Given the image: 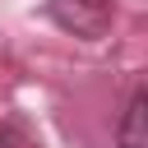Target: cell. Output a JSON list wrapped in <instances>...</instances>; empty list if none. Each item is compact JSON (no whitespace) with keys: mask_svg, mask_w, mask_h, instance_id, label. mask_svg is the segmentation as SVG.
I'll list each match as a JSON object with an SVG mask.
<instances>
[{"mask_svg":"<svg viewBox=\"0 0 148 148\" xmlns=\"http://www.w3.org/2000/svg\"><path fill=\"white\" fill-rule=\"evenodd\" d=\"M143 116H148V97H143V88H134V92H130V102H125L120 130H116V143H120V148H148Z\"/></svg>","mask_w":148,"mask_h":148,"instance_id":"cell-2","label":"cell"},{"mask_svg":"<svg viewBox=\"0 0 148 148\" xmlns=\"http://www.w3.org/2000/svg\"><path fill=\"white\" fill-rule=\"evenodd\" d=\"M46 18L83 42H97L106 37L111 18H116V5L111 0H46Z\"/></svg>","mask_w":148,"mask_h":148,"instance_id":"cell-1","label":"cell"},{"mask_svg":"<svg viewBox=\"0 0 148 148\" xmlns=\"http://www.w3.org/2000/svg\"><path fill=\"white\" fill-rule=\"evenodd\" d=\"M0 148H42V139L18 116H9V120H0Z\"/></svg>","mask_w":148,"mask_h":148,"instance_id":"cell-3","label":"cell"}]
</instances>
